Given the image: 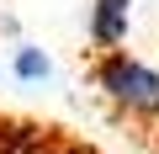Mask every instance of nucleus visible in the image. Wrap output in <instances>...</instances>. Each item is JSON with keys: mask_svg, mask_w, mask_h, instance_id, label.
I'll use <instances>...</instances> for the list:
<instances>
[{"mask_svg": "<svg viewBox=\"0 0 159 154\" xmlns=\"http://www.w3.org/2000/svg\"><path fill=\"white\" fill-rule=\"evenodd\" d=\"M96 80H101V91H106L117 106H127V112H138V117H159V74H154L148 64L127 58L122 48L96 58Z\"/></svg>", "mask_w": 159, "mask_h": 154, "instance_id": "obj_1", "label": "nucleus"}, {"mask_svg": "<svg viewBox=\"0 0 159 154\" xmlns=\"http://www.w3.org/2000/svg\"><path fill=\"white\" fill-rule=\"evenodd\" d=\"M127 6L133 0H96V11H90V43L101 53H117V43L127 37Z\"/></svg>", "mask_w": 159, "mask_h": 154, "instance_id": "obj_2", "label": "nucleus"}, {"mask_svg": "<svg viewBox=\"0 0 159 154\" xmlns=\"http://www.w3.org/2000/svg\"><path fill=\"white\" fill-rule=\"evenodd\" d=\"M48 53L43 48H16V74H21V80H48Z\"/></svg>", "mask_w": 159, "mask_h": 154, "instance_id": "obj_3", "label": "nucleus"}]
</instances>
